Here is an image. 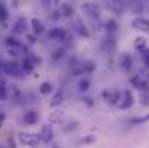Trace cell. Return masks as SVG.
Returning <instances> with one entry per match:
<instances>
[{
  "instance_id": "cell-12",
  "label": "cell",
  "mask_w": 149,
  "mask_h": 148,
  "mask_svg": "<svg viewBox=\"0 0 149 148\" xmlns=\"http://www.w3.org/2000/svg\"><path fill=\"white\" fill-rule=\"evenodd\" d=\"M49 35L54 38V39H61V38H62L65 34H64V31H52Z\"/></svg>"
},
{
  "instance_id": "cell-15",
  "label": "cell",
  "mask_w": 149,
  "mask_h": 148,
  "mask_svg": "<svg viewBox=\"0 0 149 148\" xmlns=\"http://www.w3.org/2000/svg\"><path fill=\"white\" fill-rule=\"evenodd\" d=\"M142 55H143V61H145V64L149 67V48L143 49V51H142Z\"/></svg>"
},
{
  "instance_id": "cell-13",
  "label": "cell",
  "mask_w": 149,
  "mask_h": 148,
  "mask_svg": "<svg viewBox=\"0 0 149 148\" xmlns=\"http://www.w3.org/2000/svg\"><path fill=\"white\" fill-rule=\"evenodd\" d=\"M23 68H25L26 71H32V68H33L32 61H31V60H25V61H23Z\"/></svg>"
},
{
  "instance_id": "cell-10",
  "label": "cell",
  "mask_w": 149,
  "mask_h": 148,
  "mask_svg": "<svg viewBox=\"0 0 149 148\" xmlns=\"http://www.w3.org/2000/svg\"><path fill=\"white\" fill-rule=\"evenodd\" d=\"M90 84H91L90 79H83V80L80 81V90H87V89L90 87Z\"/></svg>"
},
{
  "instance_id": "cell-4",
  "label": "cell",
  "mask_w": 149,
  "mask_h": 148,
  "mask_svg": "<svg viewBox=\"0 0 149 148\" xmlns=\"http://www.w3.org/2000/svg\"><path fill=\"white\" fill-rule=\"evenodd\" d=\"M38 118H39V116H38V113H36V112H33V110H31V112H28V113L25 115V118H23V119H25V122H26L28 125H33V123L38 121Z\"/></svg>"
},
{
  "instance_id": "cell-17",
  "label": "cell",
  "mask_w": 149,
  "mask_h": 148,
  "mask_svg": "<svg viewBox=\"0 0 149 148\" xmlns=\"http://www.w3.org/2000/svg\"><path fill=\"white\" fill-rule=\"evenodd\" d=\"M6 90L3 89V86H0V99H6Z\"/></svg>"
},
{
  "instance_id": "cell-1",
  "label": "cell",
  "mask_w": 149,
  "mask_h": 148,
  "mask_svg": "<svg viewBox=\"0 0 149 148\" xmlns=\"http://www.w3.org/2000/svg\"><path fill=\"white\" fill-rule=\"evenodd\" d=\"M39 137L35 135V134H29V132H20L19 134V141L20 144L23 145H28V147H36L39 144Z\"/></svg>"
},
{
  "instance_id": "cell-5",
  "label": "cell",
  "mask_w": 149,
  "mask_h": 148,
  "mask_svg": "<svg viewBox=\"0 0 149 148\" xmlns=\"http://www.w3.org/2000/svg\"><path fill=\"white\" fill-rule=\"evenodd\" d=\"M133 26L136 29H143V31H149V22L145 19H135L133 20Z\"/></svg>"
},
{
  "instance_id": "cell-2",
  "label": "cell",
  "mask_w": 149,
  "mask_h": 148,
  "mask_svg": "<svg viewBox=\"0 0 149 148\" xmlns=\"http://www.w3.org/2000/svg\"><path fill=\"white\" fill-rule=\"evenodd\" d=\"M125 96L122 97L120 100V103H119V107L120 109H127V107H130L132 106V103H133V97H132V93L129 92V90H125V93H123Z\"/></svg>"
},
{
  "instance_id": "cell-3",
  "label": "cell",
  "mask_w": 149,
  "mask_h": 148,
  "mask_svg": "<svg viewBox=\"0 0 149 148\" xmlns=\"http://www.w3.org/2000/svg\"><path fill=\"white\" fill-rule=\"evenodd\" d=\"M52 138H54L52 129H51L49 126H44V128H42V132H41V140H42L44 142L49 144L51 141H52Z\"/></svg>"
},
{
  "instance_id": "cell-14",
  "label": "cell",
  "mask_w": 149,
  "mask_h": 148,
  "mask_svg": "<svg viewBox=\"0 0 149 148\" xmlns=\"http://www.w3.org/2000/svg\"><path fill=\"white\" fill-rule=\"evenodd\" d=\"M148 119H149V113L145 115V116H142V118H135V119H132V122H133V123H142V122H146Z\"/></svg>"
},
{
  "instance_id": "cell-9",
  "label": "cell",
  "mask_w": 149,
  "mask_h": 148,
  "mask_svg": "<svg viewBox=\"0 0 149 148\" xmlns=\"http://www.w3.org/2000/svg\"><path fill=\"white\" fill-rule=\"evenodd\" d=\"M81 142H83V144H87V145L94 144V142H96V137H94V135H86L84 138H81Z\"/></svg>"
},
{
  "instance_id": "cell-16",
  "label": "cell",
  "mask_w": 149,
  "mask_h": 148,
  "mask_svg": "<svg viewBox=\"0 0 149 148\" xmlns=\"http://www.w3.org/2000/svg\"><path fill=\"white\" fill-rule=\"evenodd\" d=\"M61 100H62V95H61V93H56V95H55V99L52 100V105L55 106V105H58Z\"/></svg>"
},
{
  "instance_id": "cell-8",
  "label": "cell",
  "mask_w": 149,
  "mask_h": 148,
  "mask_svg": "<svg viewBox=\"0 0 149 148\" xmlns=\"http://www.w3.org/2000/svg\"><path fill=\"white\" fill-rule=\"evenodd\" d=\"M39 92H41L42 95H49L51 92H52V84H51V83H44V84H41Z\"/></svg>"
},
{
  "instance_id": "cell-7",
  "label": "cell",
  "mask_w": 149,
  "mask_h": 148,
  "mask_svg": "<svg viewBox=\"0 0 149 148\" xmlns=\"http://www.w3.org/2000/svg\"><path fill=\"white\" fill-rule=\"evenodd\" d=\"M135 48L139 49V51H143V49H146V39H145L143 36H139V38H136V41H135Z\"/></svg>"
},
{
  "instance_id": "cell-11",
  "label": "cell",
  "mask_w": 149,
  "mask_h": 148,
  "mask_svg": "<svg viewBox=\"0 0 149 148\" xmlns=\"http://www.w3.org/2000/svg\"><path fill=\"white\" fill-rule=\"evenodd\" d=\"M94 70V64L93 62H84V65H83V71L84 73H91Z\"/></svg>"
},
{
  "instance_id": "cell-6",
  "label": "cell",
  "mask_w": 149,
  "mask_h": 148,
  "mask_svg": "<svg viewBox=\"0 0 149 148\" xmlns=\"http://www.w3.org/2000/svg\"><path fill=\"white\" fill-rule=\"evenodd\" d=\"M120 65L125 67V68H129L132 65V58L127 54H122L120 55Z\"/></svg>"
}]
</instances>
